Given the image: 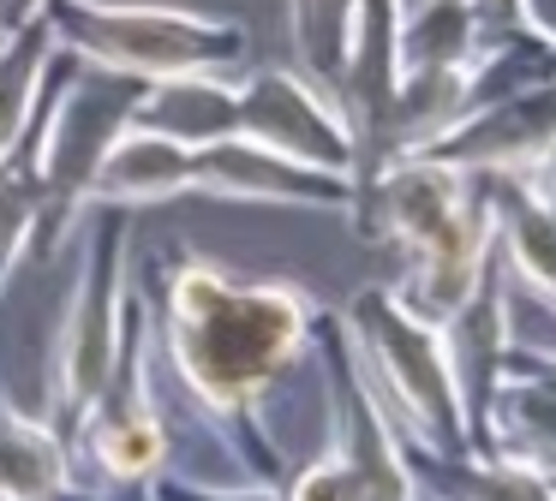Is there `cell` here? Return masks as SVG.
Wrapping results in <instances>:
<instances>
[{
	"instance_id": "cell-22",
	"label": "cell",
	"mask_w": 556,
	"mask_h": 501,
	"mask_svg": "<svg viewBox=\"0 0 556 501\" xmlns=\"http://www.w3.org/2000/svg\"><path fill=\"white\" fill-rule=\"evenodd\" d=\"M413 7H425V0H401V12H413Z\"/></svg>"
},
{
	"instance_id": "cell-12",
	"label": "cell",
	"mask_w": 556,
	"mask_h": 501,
	"mask_svg": "<svg viewBox=\"0 0 556 501\" xmlns=\"http://www.w3.org/2000/svg\"><path fill=\"white\" fill-rule=\"evenodd\" d=\"M132 126L174 138L186 150H204L240 131V78H216V72H186V78H156L138 84L132 95Z\"/></svg>"
},
{
	"instance_id": "cell-2",
	"label": "cell",
	"mask_w": 556,
	"mask_h": 501,
	"mask_svg": "<svg viewBox=\"0 0 556 501\" xmlns=\"http://www.w3.org/2000/svg\"><path fill=\"white\" fill-rule=\"evenodd\" d=\"M42 24L66 54L132 84L186 78V72L240 78L252 66V36L240 18L162 7V0H42Z\"/></svg>"
},
{
	"instance_id": "cell-23",
	"label": "cell",
	"mask_w": 556,
	"mask_h": 501,
	"mask_svg": "<svg viewBox=\"0 0 556 501\" xmlns=\"http://www.w3.org/2000/svg\"><path fill=\"white\" fill-rule=\"evenodd\" d=\"M0 42H7V24H0Z\"/></svg>"
},
{
	"instance_id": "cell-11",
	"label": "cell",
	"mask_w": 556,
	"mask_h": 501,
	"mask_svg": "<svg viewBox=\"0 0 556 501\" xmlns=\"http://www.w3.org/2000/svg\"><path fill=\"white\" fill-rule=\"evenodd\" d=\"M180 197H192V150L126 119V126L114 131L109 155L97 162L90 209L138 215V209H150V203H180Z\"/></svg>"
},
{
	"instance_id": "cell-1",
	"label": "cell",
	"mask_w": 556,
	"mask_h": 501,
	"mask_svg": "<svg viewBox=\"0 0 556 501\" xmlns=\"http://www.w3.org/2000/svg\"><path fill=\"white\" fill-rule=\"evenodd\" d=\"M144 298L156 352L168 358V376L180 382L186 406L216 429L233 477L281 484L288 453L269 436V400L312 358L324 305L300 281L240 274L198 245L150 257Z\"/></svg>"
},
{
	"instance_id": "cell-8",
	"label": "cell",
	"mask_w": 556,
	"mask_h": 501,
	"mask_svg": "<svg viewBox=\"0 0 556 501\" xmlns=\"http://www.w3.org/2000/svg\"><path fill=\"white\" fill-rule=\"evenodd\" d=\"M491 257H496L491 209H484L479 179H472L467 203H460V209L448 215L431 239H419L413 251H401L395 293H401V305H407L413 317H425V322L443 329V322L455 317L472 293H479V281L491 274Z\"/></svg>"
},
{
	"instance_id": "cell-16",
	"label": "cell",
	"mask_w": 556,
	"mask_h": 501,
	"mask_svg": "<svg viewBox=\"0 0 556 501\" xmlns=\"http://www.w3.org/2000/svg\"><path fill=\"white\" fill-rule=\"evenodd\" d=\"M281 501H365V489L353 477V465L341 460L336 441H324L300 472L281 477Z\"/></svg>"
},
{
	"instance_id": "cell-4",
	"label": "cell",
	"mask_w": 556,
	"mask_h": 501,
	"mask_svg": "<svg viewBox=\"0 0 556 501\" xmlns=\"http://www.w3.org/2000/svg\"><path fill=\"white\" fill-rule=\"evenodd\" d=\"M73 448V472L97 496H138L150 477L168 472V412H162L156 388V329H150V298L132 286L126 305V341L114 358L102 394L85 406V418L66 436Z\"/></svg>"
},
{
	"instance_id": "cell-20",
	"label": "cell",
	"mask_w": 556,
	"mask_h": 501,
	"mask_svg": "<svg viewBox=\"0 0 556 501\" xmlns=\"http://www.w3.org/2000/svg\"><path fill=\"white\" fill-rule=\"evenodd\" d=\"M42 12V0H0V24H7V36L18 30V24H30Z\"/></svg>"
},
{
	"instance_id": "cell-17",
	"label": "cell",
	"mask_w": 556,
	"mask_h": 501,
	"mask_svg": "<svg viewBox=\"0 0 556 501\" xmlns=\"http://www.w3.org/2000/svg\"><path fill=\"white\" fill-rule=\"evenodd\" d=\"M138 501H281V484H252V477H180L162 472L138 489Z\"/></svg>"
},
{
	"instance_id": "cell-13",
	"label": "cell",
	"mask_w": 556,
	"mask_h": 501,
	"mask_svg": "<svg viewBox=\"0 0 556 501\" xmlns=\"http://www.w3.org/2000/svg\"><path fill=\"white\" fill-rule=\"evenodd\" d=\"M419 501H556V472L496 453H425L407 448Z\"/></svg>"
},
{
	"instance_id": "cell-19",
	"label": "cell",
	"mask_w": 556,
	"mask_h": 501,
	"mask_svg": "<svg viewBox=\"0 0 556 501\" xmlns=\"http://www.w3.org/2000/svg\"><path fill=\"white\" fill-rule=\"evenodd\" d=\"M515 18L527 30H539L544 42H556V0H515Z\"/></svg>"
},
{
	"instance_id": "cell-15",
	"label": "cell",
	"mask_w": 556,
	"mask_h": 501,
	"mask_svg": "<svg viewBox=\"0 0 556 501\" xmlns=\"http://www.w3.org/2000/svg\"><path fill=\"white\" fill-rule=\"evenodd\" d=\"M365 0H288V42L305 78H317L329 95L348 78L353 54V24H359Z\"/></svg>"
},
{
	"instance_id": "cell-24",
	"label": "cell",
	"mask_w": 556,
	"mask_h": 501,
	"mask_svg": "<svg viewBox=\"0 0 556 501\" xmlns=\"http://www.w3.org/2000/svg\"><path fill=\"white\" fill-rule=\"evenodd\" d=\"M544 472H556V465H544Z\"/></svg>"
},
{
	"instance_id": "cell-14",
	"label": "cell",
	"mask_w": 556,
	"mask_h": 501,
	"mask_svg": "<svg viewBox=\"0 0 556 501\" xmlns=\"http://www.w3.org/2000/svg\"><path fill=\"white\" fill-rule=\"evenodd\" d=\"M54 54H61V42L49 36L42 12L0 42V167H7V155L25 143L30 119H37V102H42V84H49Z\"/></svg>"
},
{
	"instance_id": "cell-18",
	"label": "cell",
	"mask_w": 556,
	"mask_h": 501,
	"mask_svg": "<svg viewBox=\"0 0 556 501\" xmlns=\"http://www.w3.org/2000/svg\"><path fill=\"white\" fill-rule=\"evenodd\" d=\"M515 174H520V185H527L532 197H539V209L556 221V143H551L544 155H532L527 167H515Z\"/></svg>"
},
{
	"instance_id": "cell-3",
	"label": "cell",
	"mask_w": 556,
	"mask_h": 501,
	"mask_svg": "<svg viewBox=\"0 0 556 501\" xmlns=\"http://www.w3.org/2000/svg\"><path fill=\"white\" fill-rule=\"evenodd\" d=\"M341 322L395 436L425 453H467V418H460L443 329L413 317L395 286H359Z\"/></svg>"
},
{
	"instance_id": "cell-10",
	"label": "cell",
	"mask_w": 556,
	"mask_h": 501,
	"mask_svg": "<svg viewBox=\"0 0 556 501\" xmlns=\"http://www.w3.org/2000/svg\"><path fill=\"white\" fill-rule=\"evenodd\" d=\"M0 501H132V496H97V489L78 484L73 448L54 436L49 418L25 412L0 382Z\"/></svg>"
},
{
	"instance_id": "cell-21",
	"label": "cell",
	"mask_w": 556,
	"mask_h": 501,
	"mask_svg": "<svg viewBox=\"0 0 556 501\" xmlns=\"http://www.w3.org/2000/svg\"><path fill=\"white\" fill-rule=\"evenodd\" d=\"M479 24H515V0H472Z\"/></svg>"
},
{
	"instance_id": "cell-7",
	"label": "cell",
	"mask_w": 556,
	"mask_h": 501,
	"mask_svg": "<svg viewBox=\"0 0 556 501\" xmlns=\"http://www.w3.org/2000/svg\"><path fill=\"white\" fill-rule=\"evenodd\" d=\"M192 197L216 203H281V209H324L348 215L353 209V179L324 174V167L288 162L252 138H222L192 150Z\"/></svg>"
},
{
	"instance_id": "cell-9",
	"label": "cell",
	"mask_w": 556,
	"mask_h": 501,
	"mask_svg": "<svg viewBox=\"0 0 556 501\" xmlns=\"http://www.w3.org/2000/svg\"><path fill=\"white\" fill-rule=\"evenodd\" d=\"M551 143H556V78L467 114L460 126H448L443 138L425 143L419 155L460 167V174H515V167H527Z\"/></svg>"
},
{
	"instance_id": "cell-5",
	"label": "cell",
	"mask_w": 556,
	"mask_h": 501,
	"mask_svg": "<svg viewBox=\"0 0 556 501\" xmlns=\"http://www.w3.org/2000/svg\"><path fill=\"white\" fill-rule=\"evenodd\" d=\"M126 239H132V215L126 209H97L85 233V257L66 286L61 329L49 346V388H42V418L54 424V436H73V424L85 418V406L102 394L114 358L126 341V305H132V274H126Z\"/></svg>"
},
{
	"instance_id": "cell-6",
	"label": "cell",
	"mask_w": 556,
	"mask_h": 501,
	"mask_svg": "<svg viewBox=\"0 0 556 501\" xmlns=\"http://www.w3.org/2000/svg\"><path fill=\"white\" fill-rule=\"evenodd\" d=\"M240 138L288 155V162L324 167L353 179L359 174V143L341 114V102L300 66H245L240 72Z\"/></svg>"
}]
</instances>
